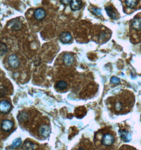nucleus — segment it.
Segmentation results:
<instances>
[{"mask_svg":"<svg viewBox=\"0 0 141 150\" xmlns=\"http://www.w3.org/2000/svg\"><path fill=\"white\" fill-rule=\"evenodd\" d=\"M93 12H94V13H96L97 15H101V12H100V11L99 10H98V9H93Z\"/></svg>","mask_w":141,"mask_h":150,"instance_id":"412c9836","label":"nucleus"},{"mask_svg":"<svg viewBox=\"0 0 141 150\" xmlns=\"http://www.w3.org/2000/svg\"><path fill=\"white\" fill-rule=\"evenodd\" d=\"M67 83L65 81H60L58 82L57 84H56V86L58 88L60 89V90H63L65 88H66L67 87Z\"/></svg>","mask_w":141,"mask_h":150,"instance_id":"2eb2a0df","label":"nucleus"},{"mask_svg":"<svg viewBox=\"0 0 141 150\" xmlns=\"http://www.w3.org/2000/svg\"><path fill=\"white\" fill-rule=\"evenodd\" d=\"M71 1V0H61V2L63 3V4L67 5L69 3H70Z\"/></svg>","mask_w":141,"mask_h":150,"instance_id":"aec40b11","label":"nucleus"},{"mask_svg":"<svg viewBox=\"0 0 141 150\" xmlns=\"http://www.w3.org/2000/svg\"><path fill=\"white\" fill-rule=\"evenodd\" d=\"M130 30L133 41L136 43L141 42V13L137 14L131 20Z\"/></svg>","mask_w":141,"mask_h":150,"instance_id":"f03ea898","label":"nucleus"},{"mask_svg":"<svg viewBox=\"0 0 141 150\" xmlns=\"http://www.w3.org/2000/svg\"><path fill=\"white\" fill-rule=\"evenodd\" d=\"M116 142V133L110 130L105 131L102 135L101 143L105 148H112Z\"/></svg>","mask_w":141,"mask_h":150,"instance_id":"7ed1b4c3","label":"nucleus"},{"mask_svg":"<svg viewBox=\"0 0 141 150\" xmlns=\"http://www.w3.org/2000/svg\"><path fill=\"white\" fill-rule=\"evenodd\" d=\"M60 40L63 43H67L70 41L72 36L68 32H63L61 34L60 36Z\"/></svg>","mask_w":141,"mask_h":150,"instance_id":"f8f14e48","label":"nucleus"},{"mask_svg":"<svg viewBox=\"0 0 141 150\" xmlns=\"http://www.w3.org/2000/svg\"><path fill=\"white\" fill-rule=\"evenodd\" d=\"M6 47L5 46V45L4 44H3L2 43V44H1V55L2 56L3 55V52H4V53L5 54V52H6Z\"/></svg>","mask_w":141,"mask_h":150,"instance_id":"6ab92c4d","label":"nucleus"},{"mask_svg":"<svg viewBox=\"0 0 141 150\" xmlns=\"http://www.w3.org/2000/svg\"><path fill=\"white\" fill-rule=\"evenodd\" d=\"M82 2L81 0H72L71 2L70 7L73 11H78L81 8Z\"/></svg>","mask_w":141,"mask_h":150,"instance_id":"9b49d317","label":"nucleus"},{"mask_svg":"<svg viewBox=\"0 0 141 150\" xmlns=\"http://www.w3.org/2000/svg\"><path fill=\"white\" fill-rule=\"evenodd\" d=\"M24 148L27 150H33L34 149V145L32 143L26 142L24 144Z\"/></svg>","mask_w":141,"mask_h":150,"instance_id":"f3484780","label":"nucleus"},{"mask_svg":"<svg viewBox=\"0 0 141 150\" xmlns=\"http://www.w3.org/2000/svg\"><path fill=\"white\" fill-rule=\"evenodd\" d=\"M34 16L37 20H42L46 17V12L43 8H38L34 11Z\"/></svg>","mask_w":141,"mask_h":150,"instance_id":"1a4fd4ad","label":"nucleus"},{"mask_svg":"<svg viewBox=\"0 0 141 150\" xmlns=\"http://www.w3.org/2000/svg\"><path fill=\"white\" fill-rule=\"evenodd\" d=\"M135 96L132 91L125 90L108 99V106L115 114H126L133 108Z\"/></svg>","mask_w":141,"mask_h":150,"instance_id":"f257e3e1","label":"nucleus"},{"mask_svg":"<svg viewBox=\"0 0 141 150\" xmlns=\"http://www.w3.org/2000/svg\"><path fill=\"white\" fill-rule=\"evenodd\" d=\"M124 6L126 12L133 13L141 8V0H124Z\"/></svg>","mask_w":141,"mask_h":150,"instance_id":"20e7f679","label":"nucleus"},{"mask_svg":"<svg viewBox=\"0 0 141 150\" xmlns=\"http://www.w3.org/2000/svg\"><path fill=\"white\" fill-rule=\"evenodd\" d=\"M22 143V140L21 139H16V140L13 141L12 144L11 145L12 148H16L19 147L21 145Z\"/></svg>","mask_w":141,"mask_h":150,"instance_id":"dca6fc26","label":"nucleus"},{"mask_svg":"<svg viewBox=\"0 0 141 150\" xmlns=\"http://www.w3.org/2000/svg\"><path fill=\"white\" fill-rule=\"evenodd\" d=\"M11 105L9 101L6 100H2L0 103V110L1 113L5 114L10 111Z\"/></svg>","mask_w":141,"mask_h":150,"instance_id":"423d86ee","label":"nucleus"},{"mask_svg":"<svg viewBox=\"0 0 141 150\" xmlns=\"http://www.w3.org/2000/svg\"><path fill=\"white\" fill-rule=\"evenodd\" d=\"M119 82H120V80L117 77L113 76L111 79V82L113 84H118V83H119Z\"/></svg>","mask_w":141,"mask_h":150,"instance_id":"a211bd4d","label":"nucleus"},{"mask_svg":"<svg viewBox=\"0 0 141 150\" xmlns=\"http://www.w3.org/2000/svg\"><path fill=\"white\" fill-rule=\"evenodd\" d=\"M51 132V129L49 126L43 125L40 127L39 133L43 137H48Z\"/></svg>","mask_w":141,"mask_h":150,"instance_id":"9d476101","label":"nucleus"},{"mask_svg":"<svg viewBox=\"0 0 141 150\" xmlns=\"http://www.w3.org/2000/svg\"><path fill=\"white\" fill-rule=\"evenodd\" d=\"M13 127V122L9 120H4L1 123V129L4 132L10 131Z\"/></svg>","mask_w":141,"mask_h":150,"instance_id":"39448f33","label":"nucleus"},{"mask_svg":"<svg viewBox=\"0 0 141 150\" xmlns=\"http://www.w3.org/2000/svg\"><path fill=\"white\" fill-rule=\"evenodd\" d=\"M105 10L107 12V15L110 18L114 19V20H116L118 18V13L115 10L114 8H112V6H109L105 8Z\"/></svg>","mask_w":141,"mask_h":150,"instance_id":"6e6552de","label":"nucleus"},{"mask_svg":"<svg viewBox=\"0 0 141 150\" xmlns=\"http://www.w3.org/2000/svg\"><path fill=\"white\" fill-rule=\"evenodd\" d=\"M8 62L11 67L16 68L20 64V61L16 55H11L8 58Z\"/></svg>","mask_w":141,"mask_h":150,"instance_id":"0eeeda50","label":"nucleus"},{"mask_svg":"<svg viewBox=\"0 0 141 150\" xmlns=\"http://www.w3.org/2000/svg\"><path fill=\"white\" fill-rule=\"evenodd\" d=\"M73 57L70 54H65L63 57V62L66 65H70L73 62Z\"/></svg>","mask_w":141,"mask_h":150,"instance_id":"4468645a","label":"nucleus"},{"mask_svg":"<svg viewBox=\"0 0 141 150\" xmlns=\"http://www.w3.org/2000/svg\"><path fill=\"white\" fill-rule=\"evenodd\" d=\"M120 135L123 140L125 142H128L131 140V134L127 131H120Z\"/></svg>","mask_w":141,"mask_h":150,"instance_id":"ddd939ff","label":"nucleus"}]
</instances>
